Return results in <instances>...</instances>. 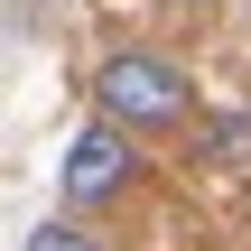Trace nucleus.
<instances>
[{
	"label": "nucleus",
	"mask_w": 251,
	"mask_h": 251,
	"mask_svg": "<svg viewBox=\"0 0 251 251\" xmlns=\"http://www.w3.org/2000/svg\"><path fill=\"white\" fill-rule=\"evenodd\" d=\"M186 158L205 177H251V112H196L186 121Z\"/></svg>",
	"instance_id": "obj_3"
},
{
	"label": "nucleus",
	"mask_w": 251,
	"mask_h": 251,
	"mask_svg": "<svg viewBox=\"0 0 251 251\" xmlns=\"http://www.w3.org/2000/svg\"><path fill=\"white\" fill-rule=\"evenodd\" d=\"M84 93H93V121L130 130V140H168V130H186V121L205 112V102H196V75H186L177 56H158V47H112Z\"/></svg>",
	"instance_id": "obj_1"
},
{
	"label": "nucleus",
	"mask_w": 251,
	"mask_h": 251,
	"mask_svg": "<svg viewBox=\"0 0 251 251\" xmlns=\"http://www.w3.org/2000/svg\"><path fill=\"white\" fill-rule=\"evenodd\" d=\"M28 251H112V242H102L84 214H47V224L28 233Z\"/></svg>",
	"instance_id": "obj_4"
},
{
	"label": "nucleus",
	"mask_w": 251,
	"mask_h": 251,
	"mask_svg": "<svg viewBox=\"0 0 251 251\" xmlns=\"http://www.w3.org/2000/svg\"><path fill=\"white\" fill-rule=\"evenodd\" d=\"M130 186H140V140L112 130V121H84V130L65 140V168H56L65 214H102V205H121Z\"/></svg>",
	"instance_id": "obj_2"
}]
</instances>
